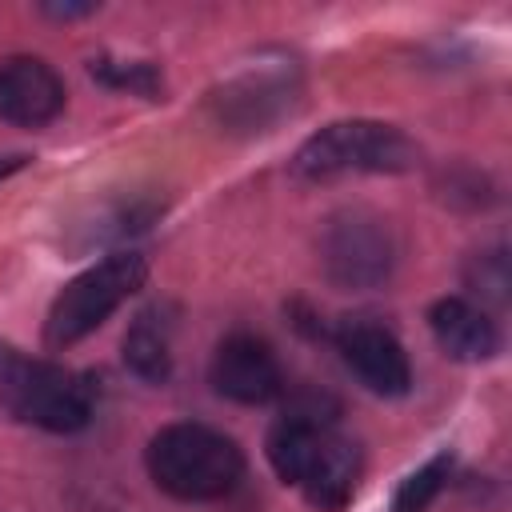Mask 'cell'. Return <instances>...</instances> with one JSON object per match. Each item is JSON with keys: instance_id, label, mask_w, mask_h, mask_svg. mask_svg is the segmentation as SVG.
Masks as SVG:
<instances>
[{"instance_id": "cell-1", "label": "cell", "mask_w": 512, "mask_h": 512, "mask_svg": "<svg viewBox=\"0 0 512 512\" xmlns=\"http://www.w3.org/2000/svg\"><path fill=\"white\" fill-rule=\"evenodd\" d=\"M148 472L176 500H220L244 476L236 440L208 424H168L148 440Z\"/></svg>"}, {"instance_id": "cell-2", "label": "cell", "mask_w": 512, "mask_h": 512, "mask_svg": "<svg viewBox=\"0 0 512 512\" xmlns=\"http://www.w3.org/2000/svg\"><path fill=\"white\" fill-rule=\"evenodd\" d=\"M0 404L24 424L76 432L92 416V384L52 360H32L0 344Z\"/></svg>"}, {"instance_id": "cell-3", "label": "cell", "mask_w": 512, "mask_h": 512, "mask_svg": "<svg viewBox=\"0 0 512 512\" xmlns=\"http://www.w3.org/2000/svg\"><path fill=\"white\" fill-rule=\"evenodd\" d=\"M416 144L380 120H340L308 136L296 156L292 172L300 180H332L348 172H408L416 164Z\"/></svg>"}, {"instance_id": "cell-4", "label": "cell", "mask_w": 512, "mask_h": 512, "mask_svg": "<svg viewBox=\"0 0 512 512\" xmlns=\"http://www.w3.org/2000/svg\"><path fill=\"white\" fill-rule=\"evenodd\" d=\"M148 276V264L140 252H112L84 268L76 280L64 284V292L52 300L48 320H44V340L48 348H68L96 332Z\"/></svg>"}, {"instance_id": "cell-5", "label": "cell", "mask_w": 512, "mask_h": 512, "mask_svg": "<svg viewBox=\"0 0 512 512\" xmlns=\"http://www.w3.org/2000/svg\"><path fill=\"white\" fill-rule=\"evenodd\" d=\"M320 264L340 288H376L396 264L392 228L364 208L336 212L320 232Z\"/></svg>"}, {"instance_id": "cell-6", "label": "cell", "mask_w": 512, "mask_h": 512, "mask_svg": "<svg viewBox=\"0 0 512 512\" xmlns=\"http://www.w3.org/2000/svg\"><path fill=\"white\" fill-rule=\"evenodd\" d=\"M212 384L236 404H268L284 392V372L268 340L252 332H232L212 356Z\"/></svg>"}, {"instance_id": "cell-7", "label": "cell", "mask_w": 512, "mask_h": 512, "mask_svg": "<svg viewBox=\"0 0 512 512\" xmlns=\"http://www.w3.org/2000/svg\"><path fill=\"white\" fill-rule=\"evenodd\" d=\"M336 348L368 392H376V396H404L408 392L412 364H408L404 344L388 328H380L372 320H348L336 332Z\"/></svg>"}, {"instance_id": "cell-8", "label": "cell", "mask_w": 512, "mask_h": 512, "mask_svg": "<svg viewBox=\"0 0 512 512\" xmlns=\"http://www.w3.org/2000/svg\"><path fill=\"white\" fill-rule=\"evenodd\" d=\"M64 112V80L40 56L0 60V120L16 128H44Z\"/></svg>"}, {"instance_id": "cell-9", "label": "cell", "mask_w": 512, "mask_h": 512, "mask_svg": "<svg viewBox=\"0 0 512 512\" xmlns=\"http://www.w3.org/2000/svg\"><path fill=\"white\" fill-rule=\"evenodd\" d=\"M356 480H360V448L348 436L328 428L296 488H304L308 504H316L320 512H340L352 500Z\"/></svg>"}, {"instance_id": "cell-10", "label": "cell", "mask_w": 512, "mask_h": 512, "mask_svg": "<svg viewBox=\"0 0 512 512\" xmlns=\"http://www.w3.org/2000/svg\"><path fill=\"white\" fill-rule=\"evenodd\" d=\"M428 324H432L436 344H440L452 360L476 364V360H488V356L500 352V332H496L492 316H488L480 304L464 300V296H444V300H436V304L428 308Z\"/></svg>"}, {"instance_id": "cell-11", "label": "cell", "mask_w": 512, "mask_h": 512, "mask_svg": "<svg viewBox=\"0 0 512 512\" xmlns=\"http://www.w3.org/2000/svg\"><path fill=\"white\" fill-rule=\"evenodd\" d=\"M288 92H292V88L284 84V76L252 72V76H240V80L224 84V88L212 96V108H216L220 124L244 128V132H260L264 124H272V120L284 112V104L292 100Z\"/></svg>"}, {"instance_id": "cell-12", "label": "cell", "mask_w": 512, "mask_h": 512, "mask_svg": "<svg viewBox=\"0 0 512 512\" xmlns=\"http://www.w3.org/2000/svg\"><path fill=\"white\" fill-rule=\"evenodd\" d=\"M124 364L140 380H168L172 372V348H168V324L156 320V312H140L132 328L124 332Z\"/></svg>"}, {"instance_id": "cell-13", "label": "cell", "mask_w": 512, "mask_h": 512, "mask_svg": "<svg viewBox=\"0 0 512 512\" xmlns=\"http://www.w3.org/2000/svg\"><path fill=\"white\" fill-rule=\"evenodd\" d=\"M88 72L108 84V88H120V92H136V96H148V100H160L164 96V76L156 64L148 60H116V56H96L88 64Z\"/></svg>"}, {"instance_id": "cell-14", "label": "cell", "mask_w": 512, "mask_h": 512, "mask_svg": "<svg viewBox=\"0 0 512 512\" xmlns=\"http://www.w3.org/2000/svg\"><path fill=\"white\" fill-rule=\"evenodd\" d=\"M464 284H468L484 304L504 308V304H508V288H512V272H508V256H504V248L476 252L472 264L464 268Z\"/></svg>"}, {"instance_id": "cell-15", "label": "cell", "mask_w": 512, "mask_h": 512, "mask_svg": "<svg viewBox=\"0 0 512 512\" xmlns=\"http://www.w3.org/2000/svg\"><path fill=\"white\" fill-rule=\"evenodd\" d=\"M448 468H452V456H448V452H440V456H432L424 468H416V472L400 484L392 512H424V508L432 504V496L444 488Z\"/></svg>"}, {"instance_id": "cell-16", "label": "cell", "mask_w": 512, "mask_h": 512, "mask_svg": "<svg viewBox=\"0 0 512 512\" xmlns=\"http://www.w3.org/2000/svg\"><path fill=\"white\" fill-rule=\"evenodd\" d=\"M40 12L52 16V20H76V16H92L96 4H44Z\"/></svg>"}, {"instance_id": "cell-17", "label": "cell", "mask_w": 512, "mask_h": 512, "mask_svg": "<svg viewBox=\"0 0 512 512\" xmlns=\"http://www.w3.org/2000/svg\"><path fill=\"white\" fill-rule=\"evenodd\" d=\"M24 164H28V156H24V152H16V156H0V180H4V176H12V172H20Z\"/></svg>"}]
</instances>
